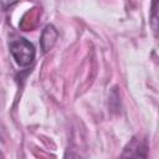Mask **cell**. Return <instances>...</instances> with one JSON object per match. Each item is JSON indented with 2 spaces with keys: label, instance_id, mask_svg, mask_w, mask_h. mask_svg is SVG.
<instances>
[{
  "label": "cell",
  "instance_id": "6da1fadb",
  "mask_svg": "<svg viewBox=\"0 0 159 159\" xmlns=\"http://www.w3.org/2000/svg\"><path fill=\"white\" fill-rule=\"evenodd\" d=\"M9 48L12 58L20 67H26L31 65L35 60L36 56L35 46L24 37L11 40L9 43Z\"/></svg>",
  "mask_w": 159,
  "mask_h": 159
},
{
  "label": "cell",
  "instance_id": "7a4b0ae2",
  "mask_svg": "<svg viewBox=\"0 0 159 159\" xmlns=\"http://www.w3.org/2000/svg\"><path fill=\"white\" fill-rule=\"evenodd\" d=\"M148 152V144L145 139H140L138 137H133L130 142L124 148L120 157H142L145 158Z\"/></svg>",
  "mask_w": 159,
  "mask_h": 159
},
{
  "label": "cell",
  "instance_id": "3957f363",
  "mask_svg": "<svg viewBox=\"0 0 159 159\" xmlns=\"http://www.w3.org/2000/svg\"><path fill=\"white\" fill-rule=\"evenodd\" d=\"M58 37V32L56 30V27L53 25H46L45 29L42 30V34H41V37H40V46H41V50L43 53L48 52L53 45L56 43V40Z\"/></svg>",
  "mask_w": 159,
  "mask_h": 159
},
{
  "label": "cell",
  "instance_id": "277c9868",
  "mask_svg": "<svg viewBox=\"0 0 159 159\" xmlns=\"http://www.w3.org/2000/svg\"><path fill=\"white\" fill-rule=\"evenodd\" d=\"M152 26L153 30L157 31V0H153L152 5Z\"/></svg>",
  "mask_w": 159,
  "mask_h": 159
},
{
  "label": "cell",
  "instance_id": "5b68a950",
  "mask_svg": "<svg viewBox=\"0 0 159 159\" xmlns=\"http://www.w3.org/2000/svg\"><path fill=\"white\" fill-rule=\"evenodd\" d=\"M19 0H0V6L2 10H7L10 6L15 5Z\"/></svg>",
  "mask_w": 159,
  "mask_h": 159
}]
</instances>
